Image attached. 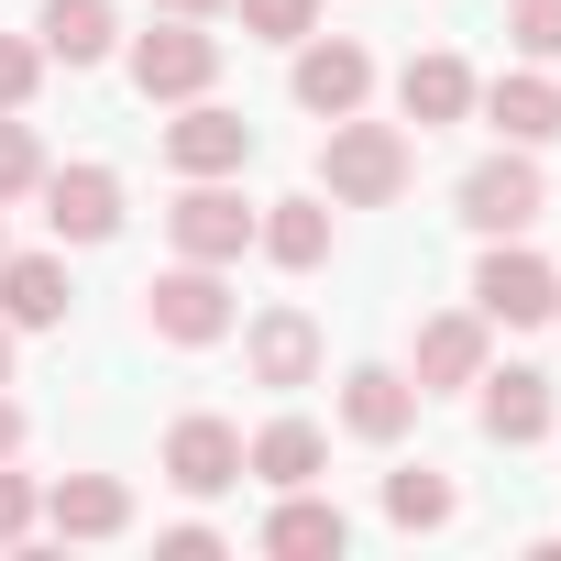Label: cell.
I'll return each instance as SVG.
<instances>
[{
  "label": "cell",
  "mask_w": 561,
  "mask_h": 561,
  "mask_svg": "<svg viewBox=\"0 0 561 561\" xmlns=\"http://www.w3.org/2000/svg\"><path fill=\"white\" fill-rule=\"evenodd\" d=\"M484 375V309H440L430 331H419V397H451V386H473Z\"/></svg>",
  "instance_id": "cell-13"
},
{
  "label": "cell",
  "mask_w": 561,
  "mask_h": 561,
  "mask_svg": "<svg viewBox=\"0 0 561 561\" xmlns=\"http://www.w3.org/2000/svg\"><path fill=\"white\" fill-rule=\"evenodd\" d=\"M165 484H176V495H231V484H242V430L209 419V408L176 419V430H165Z\"/></svg>",
  "instance_id": "cell-9"
},
{
  "label": "cell",
  "mask_w": 561,
  "mask_h": 561,
  "mask_svg": "<svg viewBox=\"0 0 561 561\" xmlns=\"http://www.w3.org/2000/svg\"><path fill=\"white\" fill-rule=\"evenodd\" d=\"M451 506H462L451 473H430V462H419V473H386V517H397V528H451Z\"/></svg>",
  "instance_id": "cell-23"
},
{
  "label": "cell",
  "mask_w": 561,
  "mask_h": 561,
  "mask_svg": "<svg viewBox=\"0 0 561 561\" xmlns=\"http://www.w3.org/2000/svg\"><path fill=\"white\" fill-rule=\"evenodd\" d=\"M408 419H419V386L397 364H353L342 375V430L353 440H408Z\"/></svg>",
  "instance_id": "cell-14"
},
{
  "label": "cell",
  "mask_w": 561,
  "mask_h": 561,
  "mask_svg": "<svg viewBox=\"0 0 561 561\" xmlns=\"http://www.w3.org/2000/svg\"><path fill=\"white\" fill-rule=\"evenodd\" d=\"M0 386H12V320H0Z\"/></svg>",
  "instance_id": "cell-32"
},
{
  "label": "cell",
  "mask_w": 561,
  "mask_h": 561,
  "mask_svg": "<svg viewBox=\"0 0 561 561\" xmlns=\"http://www.w3.org/2000/svg\"><path fill=\"white\" fill-rule=\"evenodd\" d=\"M45 187V144H34V122H12V111H0V209H12V198H34Z\"/></svg>",
  "instance_id": "cell-24"
},
{
  "label": "cell",
  "mask_w": 561,
  "mask_h": 561,
  "mask_svg": "<svg viewBox=\"0 0 561 561\" xmlns=\"http://www.w3.org/2000/svg\"><path fill=\"white\" fill-rule=\"evenodd\" d=\"M34 89H45V45L34 34H0V111H23Z\"/></svg>",
  "instance_id": "cell-27"
},
{
  "label": "cell",
  "mask_w": 561,
  "mask_h": 561,
  "mask_svg": "<svg viewBox=\"0 0 561 561\" xmlns=\"http://www.w3.org/2000/svg\"><path fill=\"white\" fill-rule=\"evenodd\" d=\"M242 364H253V386H320V320L309 309H264L253 331H242Z\"/></svg>",
  "instance_id": "cell-11"
},
{
  "label": "cell",
  "mask_w": 561,
  "mask_h": 561,
  "mask_svg": "<svg viewBox=\"0 0 561 561\" xmlns=\"http://www.w3.org/2000/svg\"><path fill=\"white\" fill-rule=\"evenodd\" d=\"M364 89H375V56H364L353 34H309V45H298V111L342 122V111H364Z\"/></svg>",
  "instance_id": "cell-10"
},
{
  "label": "cell",
  "mask_w": 561,
  "mask_h": 561,
  "mask_svg": "<svg viewBox=\"0 0 561 561\" xmlns=\"http://www.w3.org/2000/svg\"><path fill=\"white\" fill-rule=\"evenodd\" d=\"M34 517H45L34 473H12V462H0V550H12V539H34Z\"/></svg>",
  "instance_id": "cell-28"
},
{
  "label": "cell",
  "mask_w": 561,
  "mask_h": 561,
  "mask_svg": "<svg viewBox=\"0 0 561 561\" xmlns=\"http://www.w3.org/2000/svg\"><path fill=\"white\" fill-rule=\"evenodd\" d=\"M45 220H56V242H111L122 231V176L111 165H45Z\"/></svg>",
  "instance_id": "cell-8"
},
{
  "label": "cell",
  "mask_w": 561,
  "mask_h": 561,
  "mask_svg": "<svg viewBox=\"0 0 561 561\" xmlns=\"http://www.w3.org/2000/svg\"><path fill=\"white\" fill-rule=\"evenodd\" d=\"M45 528H56V539H122V528H133V484H122V473H67V484L45 495Z\"/></svg>",
  "instance_id": "cell-16"
},
{
  "label": "cell",
  "mask_w": 561,
  "mask_h": 561,
  "mask_svg": "<svg viewBox=\"0 0 561 561\" xmlns=\"http://www.w3.org/2000/svg\"><path fill=\"white\" fill-rule=\"evenodd\" d=\"M242 34H264V45H309V34H320V0H242Z\"/></svg>",
  "instance_id": "cell-25"
},
{
  "label": "cell",
  "mask_w": 561,
  "mask_h": 561,
  "mask_svg": "<svg viewBox=\"0 0 561 561\" xmlns=\"http://www.w3.org/2000/svg\"><path fill=\"white\" fill-rule=\"evenodd\" d=\"M165 550H176V561H209V550H220V528H209V517H176V528H165Z\"/></svg>",
  "instance_id": "cell-29"
},
{
  "label": "cell",
  "mask_w": 561,
  "mask_h": 561,
  "mask_svg": "<svg viewBox=\"0 0 561 561\" xmlns=\"http://www.w3.org/2000/svg\"><path fill=\"white\" fill-rule=\"evenodd\" d=\"M473 309H484V320H506V331H539V320L561 309V275L506 231V242H484V264H473Z\"/></svg>",
  "instance_id": "cell-4"
},
{
  "label": "cell",
  "mask_w": 561,
  "mask_h": 561,
  "mask_svg": "<svg viewBox=\"0 0 561 561\" xmlns=\"http://www.w3.org/2000/svg\"><path fill=\"white\" fill-rule=\"evenodd\" d=\"M397 111H408L419 133H430V122H462V111H473V67H462V56H408V67H397Z\"/></svg>",
  "instance_id": "cell-19"
},
{
  "label": "cell",
  "mask_w": 561,
  "mask_h": 561,
  "mask_svg": "<svg viewBox=\"0 0 561 561\" xmlns=\"http://www.w3.org/2000/svg\"><path fill=\"white\" fill-rule=\"evenodd\" d=\"M253 220L264 209H242V187H220V176H187V198L165 209V231H176L187 264H242L253 253Z\"/></svg>",
  "instance_id": "cell-5"
},
{
  "label": "cell",
  "mask_w": 561,
  "mask_h": 561,
  "mask_svg": "<svg viewBox=\"0 0 561 561\" xmlns=\"http://www.w3.org/2000/svg\"><path fill=\"white\" fill-rule=\"evenodd\" d=\"M550 320H561V309H550Z\"/></svg>",
  "instance_id": "cell-33"
},
{
  "label": "cell",
  "mask_w": 561,
  "mask_h": 561,
  "mask_svg": "<svg viewBox=\"0 0 561 561\" xmlns=\"http://www.w3.org/2000/svg\"><path fill=\"white\" fill-rule=\"evenodd\" d=\"M320 462H331L320 419H264V430L242 440V473H253V484H275V495H287V484H320Z\"/></svg>",
  "instance_id": "cell-17"
},
{
  "label": "cell",
  "mask_w": 561,
  "mask_h": 561,
  "mask_svg": "<svg viewBox=\"0 0 561 561\" xmlns=\"http://www.w3.org/2000/svg\"><path fill=\"white\" fill-rule=\"evenodd\" d=\"M111 23H122L111 0H45V23H34V45H45L56 67H100V56H111Z\"/></svg>",
  "instance_id": "cell-22"
},
{
  "label": "cell",
  "mask_w": 561,
  "mask_h": 561,
  "mask_svg": "<svg viewBox=\"0 0 561 561\" xmlns=\"http://www.w3.org/2000/svg\"><path fill=\"white\" fill-rule=\"evenodd\" d=\"M320 187H331V209H386V198H408V133L342 111L331 144H320Z\"/></svg>",
  "instance_id": "cell-1"
},
{
  "label": "cell",
  "mask_w": 561,
  "mask_h": 561,
  "mask_svg": "<svg viewBox=\"0 0 561 561\" xmlns=\"http://www.w3.org/2000/svg\"><path fill=\"white\" fill-rule=\"evenodd\" d=\"M506 45H517L528 67H550V56H561V0H517V12H506Z\"/></svg>",
  "instance_id": "cell-26"
},
{
  "label": "cell",
  "mask_w": 561,
  "mask_h": 561,
  "mask_svg": "<svg viewBox=\"0 0 561 561\" xmlns=\"http://www.w3.org/2000/svg\"><path fill=\"white\" fill-rule=\"evenodd\" d=\"M67 264L56 253H0V320H12V331H56L67 320Z\"/></svg>",
  "instance_id": "cell-18"
},
{
  "label": "cell",
  "mask_w": 561,
  "mask_h": 561,
  "mask_svg": "<svg viewBox=\"0 0 561 561\" xmlns=\"http://www.w3.org/2000/svg\"><path fill=\"white\" fill-rule=\"evenodd\" d=\"M242 154H253V122H242V111H220L209 89L176 100V122H165V165H176V176H231Z\"/></svg>",
  "instance_id": "cell-7"
},
{
  "label": "cell",
  "mask_w": 561,
  "mask_h": 561,
  "mask_svg": "<svg viewBox=\"0 0 561 561\" xmlns=\"http://www.w3.org/2000/svg\"><path fill=\"white\" fill-rule=\"evenodd\" d=\"M539 209H550V176H539V154H528V144H506V154H484V165L462 176V220H473L484 242L528 231Z\"/></svg>",
  "instance_id": "cell-3"
},
{
  "label": "cell",
  "mask_w": 561,
  "mask_h": 561,
  "mask_svg": "<svg viewBox=\"0 0 561 561\" xmlns=\"http://www.w3.org/2000/svg\"><path fill=\"white\" fill-rule=\"evenodd\" d=\"M253 242L287 264V275H309V264H331V198H275L264 220H253Z\"/></svg>",
  "instance_id": "cell-21"
},
{
  "label": "cell",
  "mask_w": 561,
  "mask_h": 561,
  "mask_svg": "<svg viewBox=\"0 0 561 561\" xmlns=\"http://www.w3.org/2000/svg\"><path fill=\"white\" fill-rule=\"evenodd\" d=\"M209 78H220V34H198V23H176V12L133 45V89H144V100H198Z\"/></svg>",
  "instance_id": "cell-6"
},
{
  "label": "cell",
  "mask_w": 561,
  "mask_h": 561,
  "mask_svg": "<svg viewBox=\"0 0 561 561\" xmlns=\"http://www.w3.org/2000/svg\"><path fill=\"white\" fill-rule=\"evenodd\" d=\"M473 386H484V440H506V451H528V440L550 430V375H539V364H506V375L484 364Z\"/></svg>",
  "instance_id": "cell-15"
},
{
  "label": "cell",
  "mask_w": 561,
  "mask_h": 561,
  "mask_svg": "<svg viewBox=\"0 0 561 561\" xmlns=\"http://www.w3.org/2000/svg\"><path fill=\"white\" fill-rule=\"evenodd\" d=\"M154 12H176V23H209V12H231V0H154Z\"/></svg>",
  "instance_id": "cell-30"
},
{
  "label": "cell",
  "mask_w": 561,
  "mask_h": 561,
  "mask_svg": "<svg viewBox=\"0 0 561 561\" xmlns=\"http://www.w3.org/2000/svg\"><path fill=\"white\" fill-rule=\"evenodd\" d=\"M264 550H275V561H342V550H353V517H342L331 495L287 484V506L264 517Z\"/></svg>",
  "instance_id": "cell-12"
},
{
  "label": "cell",
  "mask_w": 561,
  "mask_h": 561,
  "mask_svg": "<svg viewBox=\"0 0 561 561\" xmlns=\"http://www.w3.org/2000/svg\"><path fill=\"white\" fill-rule=\"evenodd\" d=\"M484 122H495L506 144H528V154H539V144L561 133V89H550L539 67H517V78H495V89H484Z\"/></svg>",
  "instance_id": "cell-20"
},
{
  "label": "cell",
  "mask_w": 561,
  "mask_h": 561,
  "mask_svg": "<svg viewBox=\"0 0 561 561\" xmlns=\"http://www.w3.org/2000/svg\"><path fill=\"white\" fill-rule=\"evenodd\" d=\"M144 331L154 342H176V353H209V342H231V287H220V264H165L154 287H144Z\"/></svg>",
  "instance_id": "cell-2"
},
{
  "label": "cell",
  "mask_w": 561,
  "mask_h": 561,
  "mask_svg": "<svg viewBox=\"0 0 561 561\" xmlns=\"http://www.w3.org/2000/svg\"><path fill=\"white\" fill-rule=\"evenodd\" d=\"M12 451H23V408H12V397H0V462H12Z\"/></svg>",
  "instance_id": "cell-31"
}]
</instances>
